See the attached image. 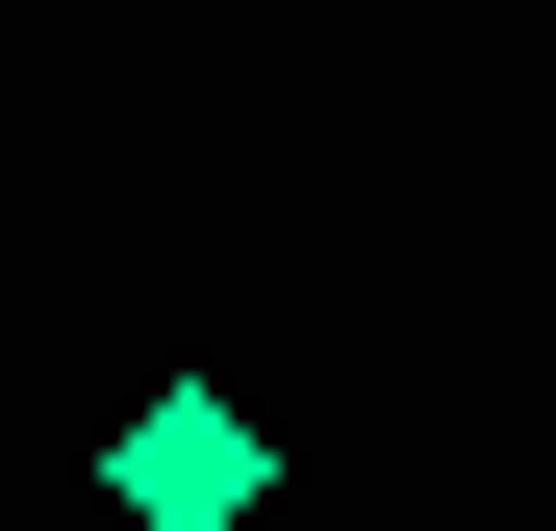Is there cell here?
I'll return each mask as SVG.
<instances>
[{"label": "cell", "mask_w": 556, "mask_h": 531, "mask_svg": "<svg viewBox=\"0 0 556 531\" xmlns=\"http://www.w3.org/2000/svg\"><path fill=\"white\" fill-rule=\"evenodd\" d=\"M102 506H127V531H253V506H278V430H253L228 380H152L127 456H102Z\"/></svg>", "instance_id": "6da1fadb"}]
</instances>
